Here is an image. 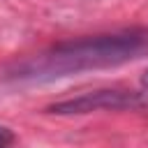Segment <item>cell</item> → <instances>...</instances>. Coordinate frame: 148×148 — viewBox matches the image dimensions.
I'll use <instances>...</instances> for the list:
<instances>
[{"mask_svg":"<svg viewBox=\"0 0 148 148\" xmlns=\"http://www.w3.org/2000/svg\"><path fill=\"white\" fill-rule=\"evenodd\" d=\"M143 86L148 88V72H146V76H143Z\"/></svg>","mask_w":148,"mask_h":148,"instance_id":"cell-4","label":"cell"},{"mask_svg":"<svg viewBox=\"0 0 148 148\" xmlns=\"http://www.w3.org/2000/svg\"><path fill=\"white\" fill-rule=\"evenodd\" d=\"M141 104H143L141 95L132 92V90H95V92H86L81 97L56 102L46 111L58 113V116H74V113H90V111L134 109V106H141Z\"/></svg>","mask_w":148,"mask_h":148,"instance_id":"cell-2","label":"cell"},{"mask_svg":"<svg viewBox=\"0 0 148 148\" xmlns=\"http://www.w3.org/2000/svg\"><path fill=\"white\" fill-rule=\"evenodd\" d=\"M146 56H148V28H127L118 32L62 42L39 56L18 62L14 69L7 72V81L18 86L51 83L83 72L120 67L141 60Z\"/></svg>","mask_w":148,"mask_h":148,"instance_id":"cell-1","label":"cell"},{"mask_svg":"<svg viewBox=\"0 0 148 148\" xmlns=\"http://www.w3.org/2000/svg\"><path fill=\"white\" fill-rule=\"evenodd\" d=\"M12 141H14V134L7 127H0V148H7Z\"/></svg>","mask_w":148,"mask_h":148,"instance_id":"cell-3","label":"cell"}]
</instances>
